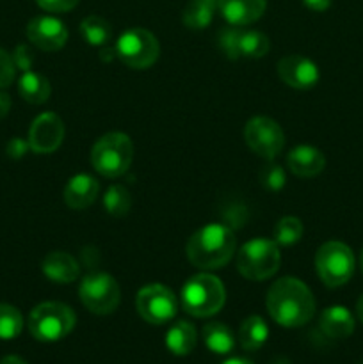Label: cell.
Returning <instances> with one entry per match:
<instances>
[{"label": "cell", "mask_w": 363, "mask_h": 364, "mask_svg": "<svg viewBox=\"0 0 363 364\" xmlns=\"http://www.w3.org/2000/svg\"><path fill=\"white\" fill-rule=\"evenodd\" d=\"M270 318L280 326L302 327L315 315V299L310 288L295 277H281L270 284L265 297Z\"/></svg>", "instance_id": "cell-1"}, {"label": "cell", "mask_w": 363, "mask_h": 364, "mask_svg": "<svg viewBox=\"0 0 363 364\" xmlns=\"http://www.w3.org/2000/svg\"><path fill=\"white\" fill-rule=\"evenodd\" d=\"M237 240L226 224H206L187 242V258L199 270H219L233 258Z\"/></svg>", "instance_id": "cell-2"}, {"label": "cell", "mask_w": 363, "mask_h": 364, "mask_svg": "<svg viewBox=\"0 0 363 364\" xmlns=\"http://www.w3.org/2000/svg\"><path fill=\"white\" fill-rule=\"evenodd\" d=\"M224 302V284L212 274L192 276L182 288V309L198 318H206L219 313Z\"/></svg>", "instance_id": "cell-3"}, {"label": "cell", "mask_w": 363, "mask_h": 364, "mask_svg": "<svg viewBox=\"0 0 363 364\" xmlns=\"http://www.w3.org/2000/svg\"><path fill=\"white\" fill-rule=\"evenodd\" d=\"M134 159V144L130 137L121 132H110L100 137L91 149V164L96 173L105 178L125 174Z\"/></svg>", "instance_id": "cell-4"}, {"label": "cell", "mask_w": 363, "mask_h": 364, "mask_svg": "<svg viewBox=\"0 0 363 364\" xmlns=\"http://www.w3.org/2000/svg\"><path fill=\"white\" fill-rule=\"evenodd\" d=\"M77 323L73 309L63 302H43L28 315V331L43 343H52L66 338Z\"/></svg>", "instance_id": "cell-5"}, {"label": "cell", "mask_w": 363, "mask_h": 364, "mask_svg": "<svg viewBox=\"0 0 363 364\" xmlns=\"http://www.w3.org/2000/svg\"><path fill=\"white\" fill-rule=\"evenodd\" d=\"M281 263L280 245L267 238L249 240L238 249L237 270L249 281H265L278 272Z\"/></svg>", "instance_id": "cell-6"}, {"label": "cell", "mask_w": 363, "mask_h": 364, "mask_svg": "<svg viewBox=\"0 0 363 364\" xmlns=\"http://www.w3.org/2000/svg\"><path fill=\"white\" fill-rule=\"evenodd\" d=\"M354 255L344 242H326L315 255V270L327 288H338L349 283L354 274Z\"/></svg>", "instance_id": "cell-7"}, {"label": "cell", "mask_w": 363, "mask_h": 364, "mask_svg": "<svg viewBox=\"0 0 363 364\" xmlns=\"http://www.w3.org/2000/svg\"><path fill=\"white\" fill-rule=\"evenodd\" d=\"M114 52L125 66L132 70H146L159 59L160 45L152 32L135 27L120 36Z\"/></svg>", "instance_id": "cell-8"}, {"label": "cell", "mask_w": 363, "mask_h": 364, "mask_svg": "<svg viewBox=\"0 0 363 364\" xmlns=\"http://www.w3.org/2000/svg\"><path fill=\"white\" fill-rule=\"evenodd\" d=\"M78 297L88 311L95 315H110L120 306L121 290L117 281L110 274L95 272L80 281Z\"/></svg>", "instance_id": "cell-9"}, {"label": "cell", "mask_w": 363, "mask_h": 364, "mask_svg": "<svg viewBox=\"0 0 363 364\" xmlns=\"http://www.w3.org/2000/svg\"><path fill=\"white\" fill-rule=\"evenodd\" d=\"M135 308L144 322L162 326L177 316L178 299L164 284H148L137 291Z\"/></svg>", "instance_id": "cell-10"}, {"label": "cell", "mask_w": 363, "mask_h": 364, "mask_svg": "<svg viewBox=\"0 0 363 364\" xmlns=\"http://www.w3.org/2000/svg\"><path fill=\"white\" fill-rule=\"evenodd\" d=\"M249 149L265 160H274L285 146V134L280 124L265 116L253 117L244 128Z\"/></svg>", "instance_id": "cell-11"}, {"label": "cell", "mask_w": 363, "mask_h": 364, "mask_svg": "<svg viewBox=\"0 0 363 364\" xmlns=\"http://www.w3.org/2000/svg\"><path fill=\"white\" fill-rule=\"evenodd\" d=\"M64 139V123L53 112H45L34 119L28 130V146L34 153L48 155L53 153Z\"/></svg>", "instance_id": "cell-12"}, {"label": "cell", "mask_w": 363, "mask_h": 364, "mask_svg": "<svg viewBox=\"0 0 363 364\" xmlns=\"http://www.w3.org/2000/svg\"><path fill=\"white\" fill-rule=\"evenodd\" d=\"M27 38L43 52H57L68 41V28L53 16H36L27 25Z\"/></svg>", "instance_id": "cell-13"}, {"label": "cell", "mask_w": 363, "mask_h": 364, "mask_svg": "<svg viewBox=\"0 0 363 364\" xmlns=\"http://www.w3.org/2000/svg\"><path fill=\"white\" fill-rule=\"evenodd\" d=\"M278 77L290 87L305 91V89L315 87L320 78V71L308 57L292 53L278 60Z\"/></svg>", "instance_id": "cell-14"}, {"label": "cell", "mask_w": 363, "mask_h": 364, "mask_svg": "<svg viewBox=\"0 0 363 364\" xmlns=\"http://www.w3.org/2000/svg\"><path fill=\"white\" fill-rule=\"evenodd\" d=\"M267 0H217V11L233 27L255 23L265 13Z\"/></svg>", "instance_id": "cell-15"}, {"label": "cell", "mask_w": 363, "mask_h": 364, "mask_svg": "<svg viewBox=\"0 0 363 364\" xmlns=\"http://www.w3.org/2000/svg\"><path fill=\"white\" fill-rule=\"evenodd\" d=\"M287 166L290 173L299 178H313L326 167V156L313 146H298L287 156Z\"/></svg>", "instance_id": "cell-16"}, {"label": "cell", "mask_w": 363, "mask_h": 364, "mask_svg": "<svg viewBox=\"0 0 363 364\" xmlns=\"http://www.w3.org/2000/svg\"><path fill=\"white\" fill-rule=\"evenodd\" d=\"M41 270L50 281L59 284H70L80 276V267L77 259L64 251L48 252L43 259Z\"/></svg>", "instance_id": "cell-17"}, {"label": "cell", "mask_w": 363, "mask_h": 364, "mask_svg": "<svg viewBox=\"0 0 363 364\" xmlns=\"http://www.w3.org/2000/svg\"><path fill=\"white\" fill-rule=\"evenodd\" d=\"M100 192L98 181L89 174H77L64 187V203L73 210L89 208Z\"/></svg>", "instance_id": "cell-18"}, {"label": "cell", "mask_w": 363, "mask_h": 364, "mask_svg": "<svg viewBox=\"0 0 363 364\" xmlns=\"http://www.w3.org/2000/svg\"><path fill=\"white\" fill-rule=\"evenodd\" d=\"M319 327L331 340H345L354 333V316L344 306H330L320 313Z\"/></svg>", "instance_id": "cell-19"}, {"label": "cell", "mask_w": 363, "mask_h": 364, "mask_svg": "<svg viewBox=\"0 0 363 364\" xmlns=\"http://www.w3.org/2000/svg\"><path fill=\"white\" fill-rule=\"evenodd\" d=\"M196 343H198L196 327L185 320L173 323L166 333V347L174 355H189L196 348Z\"/></svg>", "instance_id": "cell-20"}, {"label": "cell", "mask_w": 363, "mask_h": 364, "mask_svg": "<svg viewBox=\"0 0 363 364\" xmlns=\"http://www.w3.org/2000/svg\"><path fill=\"white\" fill-rule=\"evenodd\" d=\"M18 91L25 102L32 103V105H41L50 98L52 85L45 75L36 73V71H23L18 80Z\"/></svg>", "instance_id": "cell-21"}, {"label": "cell", "mask_w": 363, "mask_h": 364, "mask_svg": "<svg viewBox=\"0 0 363 364\" xmlns=\"http://www.w3.org/2000/svg\"><path fill=\"white\" fill-rule=\"evenodd\" d=\"M217 11V0H189L182 13V21L187 28L203 31L214 20Z\"/></svg>", "instance_id": "cell-22"}, {"label": "cell", "mask_w": 363, "mask_h": 364, "mask_svg": "<svg viewBox=\"0 0 363 364\" xmlns=\"http://www.w3.org/2000/svg\"><path fill=\"white\" fill-rule=\"evenodd\" d=\"M267 338H269V327H267L265 320L258 315L248 316L238 329V343L248 352L262 348Z\"/></svg>", "instance_id": "cell-23"}, {"label": "cell", "mask_w": 363, "mask_h": 364, "mask_svg": "<svg viewBox=\"0 0 363 364\" xmlns=\"http://www.w3.org/2000/svg\"><path fill=\"white\" fill-rule=\"evenodd\" d=\"M203 341L214 354H230L235 348V336L228 326L221 322H210L203 327Z\"/></svg>", "instance_id": "cell-24"}, {"label": "cell", "mask_w": 363, "mask_h": 364, "mask_svg": "<svg viewBox=\"0 0 363 364\" xmlns=\"http://www.w3.org/2000/svg\"><path fill=\"white\" fill-rule=\"evenodd\" d=\"M270 48L269 38L258 31H244L241 28L238 34V57H249V59H260L265 55Z\"/></svg>", "instance_id": "cell-25"}, {"label": "cell", "mask_w": 363, "mask_h": 364, "mask_svg": "<svg viewBox=\"0 0 363 364\" xmlns=\"http://www.w3.org/2000/svg\"><path fill=\"white\" fill-rule=\"evenodd\" d=\"M80 34L93 46H103L112 38V27L102 16H88L80 23Z\"/></svg>", "instance_id": "cell-26"}, {"label": "cell", "mask_w": 363, "mask_h": 364, "mask_svg": "<svg viewBox=\"0 0 363 364\" xmlns=\"http://www.w3.org/2000/svg\"><path fill=\"white\" fill-rule=\"evenodd\" d=\"M105 212L112 217H125L132 208V196L123 185H112L103 196Z\"/></svg>", "instance_id": "cell-27"}, {"label": "cell", "mask_w": 363, "mask_h": 364, "mask_svg": "<svg viewBox=\"0 0 363 364\" xmlns=\"http://www.w3.org/2000/svg\"><path fill=\"white\" fill-rule=\"evenodd\" d=\"M302 231H305V228L298 217H283L274 226V242L278 245H283V247H290L301 240Z\"/></svg>", "instance_id": "cell-28"}, {"label": "cell", "mask_w": 363, "mask_h": 364, "mask_svg": "<svg viewBox=\"0 0 363 364\" xmlns=\"http://www.w3.org/2000/svg\"><path fill=\"white\" fill-rule=\"evenodd\" d=\"M23 329V316L14 306L0 304V340H14Z\"/></svg>", "instance_id": "cell-29"}, {"label": "cell", "mask_w": 363, "mask_h": 364, "mask_svg": "<svg viewBox=\"0 0 363 364\" xmlns=\"http://www.w3.org/2000/svg\"><path fill=\"white\" fill-rule=\"evenodd\" d=\"M260 181H262V185L265 188H269V191L273 192H278L285 187L287 174H285V171L281 169L280 166H276V164H269V166L262 167V171H260Z\"/></svg>", "instance_id": "cell-30"}, {"label": "cell", "mask_w": 363, "mask_h": 364, "mask_svg": "<svg viewBox=\"0 0 363 364\" xmlns=\"http://www.w3.org/2000/svg\"><path fill=\"white\" fill-rule=\"evenodd\" d=\"M242 27H228L219 32V46L228 59H238V34Z\"/></svg>", "instance_id": "cell-31"}, {"label": "cell", "mask_w": 363, "mask_h": 364, "mask_svg": "<svg viewBox=\"0 0 363 364\" xmlns=\"http://www.w3.org/2000/svg\"><path fill=\"white\" fill-rule=\"evenodd\" d=\"M16 77V66L13 63V57L6 52L0 50V89L9 87Z\"/></svg>", "instance_id": "cell-32"}, {"label": "cell", "mask_w": 363, "mask_h": 364, "mask_svg": "<svg viewBox=\"0 0 363 364\" xmlns=\"http://www.w3.org/2000/svg\"><path fill=\"white\" fill-rule=\"evenodd\" d=\"M11 57H13V63L14 66H16V70L31 71L32 64H34V53H32V50L25 45H18Z\"/></svg>", "instance_id": "cell-33"}, {"label": "cell", "mask_w": 363, "mask_h": 364, "mask_svg": "<svg viewBox=\"0 0 363 364\" xmlns=\"http://www.w3.org/2000/svg\"><path fill=\"white\" fill-rule=\"evenodd\" d=\"M36 4L48 13H68L77 7L78 0H36Z\"/></svg>", "instance_id": "cell-34"}, {"label": "cell", "mask_w": 363, "mask_h": 364, "mask_svg": "<svg viewBox=\"0 0 363 364\" xmlns=\"http://www.w3.org/2000/svg\"><path fill=\"white\" fill-rule=\"evenodd\" d=\"M28 149H31L28 141H23V139H20V137L11 139L6 146V151L11 159H21V156H23Z\"/></svg>", "instance_id": "cell-35"}, {"label": "cell", "mask_w": 363, "mask_h": 364, "mask_svg": "<svg viewBox=\"0 0 363 364\" xmlns=\"http://www.w3.org/2000/svg\"><path fill=\"white\" fill-rule=\"evenodd\" d=\"M308 9L315 11V13H322V11L330 9V6L333 4V0H302Z\"/></svg>", "instance_id": "cell-36"}, {"label": "cell", "mask_w": 363, "mask_h": 364, "mask_svg": "<svg viewBox=\"0 0 363 364\" xmlns=\"http://www.w3.org/2000/svg\"><path fill=\"white\" fill-rule=\"evenodd\" d=\"M11 110V98L7 92H0V119L6 117Z\"/></svg>", "instance_id": "cell-37"}, {"label": "cell", "mask_w": 363, "mask_h": 364, "mask_svg": "<svg viewBox=\"0 0 363 364\" xmlns=\"http://www.w3.org/2000/svg\"><path fill=\"white\" fill-rule=\"evenodd\" d=\"M0 364H27L18 355H6V358L0 359Z\"/></svg>", "instance_id": "cell-38"}, {"label": "cell", "mask_w": 363, "mask_h": 364, "mask_svg": "<svg viewBox=\"0 0 363 364\" xmlns=\"http://www.w3.org/2000/svg\"><path fill=\"white\" fill-rule=\"evenodd\" d=\"M221 364H253V363L249 361V359H246V358H230V359H226V361L221 363Z\"/></svg>", "instance_id": "cell-39"}, {"label": "cell", "mask_w": 363, "mask_h": 364, "mask_svg": "<svg viewBox=\"0 0 363 364\" xmlns=\"http://www.w3.org/2000/svg\"><path fill=\"white\" fill-rule=\"evenodd\" d=\"M356 316H358L359 322L363 323V295L358 299V302H356Z\"/></svg>", "instance_id": "cell-40"}, {"label": "cell", "mask_w": 363, "mask_h": 364, "mask_svg": "<svg viewBox=\"0 0 363 364\" xmlns=\"http://www.w3.org/2000/svg\"><path fill=\"white\" fill-rule=\"evenodd\" d=\"M269 364H290V361H288V359H285V358H276V359H273V361H270Z\"/></svg>", "instance_id": "cell-41"}, {"label": "cell", "mask_w": 363, "mask_h": 364, "mask_svg": "<svg viewBox=\"0 0 363 364\" xmlns=\"http://www.w3.org/2000/svg\"><path fill=\"white\" fill-rule=\"evenodd\" d=\"M359 267H362V272H363V249H362V255H359Z\"/></svg>", "instance_id": "cell-42"}, {"label": "cell", "mask_w": 363, "mask_h": 364, "mask_svg": "<svg viewBox=\"0 0 363 364\" xmlns=\"http://www.w3.org/2000/svg\"><path fill=\"white\" fill-rule=\"evenodd\" d=\"M358 364H363V361H359V363H358Z\"/></svg>", "instance_id": "cell-43"}]
</instances>
